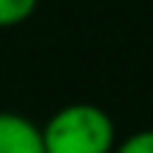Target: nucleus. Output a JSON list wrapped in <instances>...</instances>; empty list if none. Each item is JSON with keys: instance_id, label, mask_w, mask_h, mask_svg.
Here are the masks:
<instances>
[{"instance_id": "f257e3e1", "label": "nucleus", "mask_w": 153, "mask_h": 153, "mask_svg": "<svg viewBox=\"0 0 153 153\" xmlns=\"http://www.w3.org/2000/svg\"><path fill=\"white\" fill-rule=\"evenodd\" d=\"M45 153H111L116 145V125L94 102H71L60 108L43 128Z\"/></svg>"}, {"instance_id": "f03ea898", "label": "nucleus", "mask_w": 153, "mask_h": 153, "mask_svg": "<svg viewBox=\"0 0 153 153\" xmlns=\"http://www.w3.org/2000/svg\"><path fill=\"white\" fill-rule=\"evenodd\" d=\"M0 153H45L40 128L23 114L0 111Z\"/></svg>"}, {"instance_id": "20e7f679", "label": "nucleus", "mask_w": 153, "mask_h": 153, "mask_svg": "<svg viewBox=\"0 0 153 153\" xmlns=\"http://www.w3.org/2000/svg\"><path fill=\"white\" fill-rule=\"evenodd\" d=\"M111 153H153V128L136 131V133H131V136L119 139Z\"/></svg>"}, {"instance_id": "7ed1b4c3", "label": "nucleus", "mask_w": 153, "mask_h": 153, "mask_svg": "<svg viewBox=\"0 0 153 153\" xmlns=\"http://www.w3.org/2000/svg\"><path fill=\"white\" fill-rule=\"evenodd\" d=\"M40 0H0V28H14L37 11Z\"/></svg>"}]
</instances>
